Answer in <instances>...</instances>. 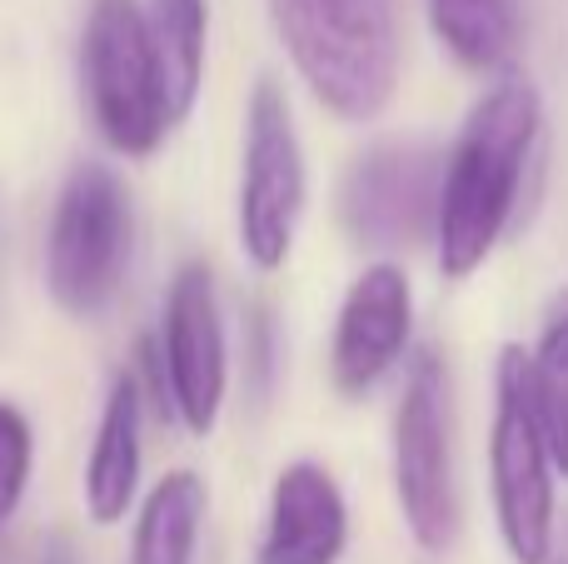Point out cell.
Here are the masks:
<instances>
[{
  "label": "cell",
  "mask_w": 568,
  "mask_h": 564,
  "mask_svg": "<svg viewBox=\"0 0 568 564\" xmlns=\"http://www.w3.org/2000/svg\"><path fill=\"white\" fill-rule=\"evenodd\" d=\"M394 495L424 555L454 545L459 500H454V450H449V375L434 350H414L404 370V395L394 405Z\"/></svg>",
  "instance_id": "obj_6"
},
{
  "label": "cell",
  "mask_w": 568,
  "mask_h": 564,
  "mask_svg": "<svg viewBox=\"0 0 568 564\" xmlns=\"http://www.w3.org/2000/svg\"><path fill=\"white\" fill-rule=\"evenodd\" d=\"M489 490L504 550L514 564L554 560V460L529 400V350L504 345L494 365Z\"/></svg>",
  "instance_id": "obj_5"
},
{
  "label": "cell",
  "mask_w": 568,
  "mask_h": 564,
  "mask_svg": "<svg viewBox=\"0 0 568 564\" xmlns=\"http://www.w3.org/2000/svg\"><path fill=\"white\" fill-rule=\"evenodd\" d=\"M529 0H429L434 40L459 60L464 70H504L519 56Z\"/></svg>",
  "instance_id": "obj_13"
},
{
  "label": "cell",
  "mask_w": 568,
  "mask_h": 564,
  "mask_svg": "<svg viewBox=\"0 0 568 564\" xmlns=\"http://www.w3.org/2000/svg\"><path fill=\"white\" fill-rule=\"evenodd\" d=\"M40 564H75V550H70L65 535H50L45 550H40Z\"/></svg>",
  "instance_id": "obj_18"
},
{
  "label": "cell",
  "mask_w": 568,
  "mask_h": 564,
  "mask_svg": "<svg viewBox=\"0 0 568 564\" xmlns=\"http://www.w3.org/2000/svg\"><path fill=\"white\" fill-rule=\"evenodd\" d=\"M150 46L160 60L170 115L185 120L195 110L200 80H205V36H210V0H150L145 10Z\"/></svg>",
  "instance_id": "obj_15"
},
{
  "label": "cell",
  "mask_w": 568,
  "mask_h": 564,
  "mask_svg": "<svg viewBox=\"0 0 568 564\" xmlns=\"http://www.w3.org/2000/svg\"><path fill=\"white\" fill-rule=\"evenodd\" d=\"M270 20L324 110L354 125L389 110L399 85L389 0H270Z\"/></svg>",
  "instance_id": "obj_2"
},
{
  "label": "cell",
  "mask_w": 568,
  "mask_h": 564,
  "mask_svg": "<svg viewBox=\"0 0 568 564\" xmlns=\"http://www.w3.org/2000/svg\"><path fill=\"white\" fill-rule=\"evenodd\" d=\"M564 564H568V560H564Z\"/></svg>",
  "instance_id": "obj_19"
},
{
  "label": "cell",
  "mask_w": 568,
  "mask_h": 564,
  "mask_svg": "<svg viewBox=\"0 0 568 564\" xmlns=\"http://www.w3.org/2000/svg\"><path fill=\"white\" fill-rule=\"evenodd\" d=\"M80 90L115 155L145 160L175 125L140 0H90L80 30Z\"/></svg>",
  "instance_id": "obj_3"
},
{
  "label": "cell",
  "mask_w": 568,
  "mask_h": 564,
  "mask_svg": "<svg viewBox=\"0 0 568 564\" xmlns=\"http://www.w3.org/2000/svg\"><path fill=\"white\" fill-rule=\"evenodd\" d=\"M140 430H145V395H140L135 375L120 370L110 380L105 410H100L95 440L85 455V475H80V500L95 525H120L140 490Z\"/></svg>",
  "instance_id": "obj_12"
},
{
  "label": "cell",
  "mask_w": 568,
  "mask_h": 564,
  "mask_svg": "<svg viewBox=\"0 0 568 564\" xmlns=\"http://www.w3.org/2000/svg\"><path fill=\"white\" fill-rule=\"evenodd\" d=\"M304 150L290 100L275 80H255L245 105V170H240L235 230L240 250L255 270H280L294 250L304 215Z\"/></svg>",
  "instance_id": "obj_7"
},
{
  "label": "cell",
  "mask_w": 568,
  "mask_h": 564,
  "mask_svg": "<svg viewBox=\"0 0 568 564\" xmlns=\"http://www.w3.org/2000/svg\"><path fill=\"white\" fill-rule=\"evenodd\" d=\"M414 325V290L399 265H369L349 290H344L339 320L329 340V380L339 395L359 400L399 365L409 350Z\"/></svg>",
  "instance_id": "obj_10"
},
{
  "label": "cell",
  "mask_w": 568,
  "mask_h": 564,
  "mask_svg": "<svg viewBox=\"0 0 568 564\" xmlns=\"http://www.w3.org/2000/svg\"><path fill=\"white\" fill-rule=\"evenodd\" d=\"M30 460H36V435L30 420L10 400H0V525L20 510L30 485Z\"/></svg>",
  "instance_id": "obj_17"
},
{
  "label": "cell",
  "mask_w": 568,
  "mask_h": 564,
  "mask_svg": "<svg viewBox=\"0 0 568 564\" xmlns=\"http://www.w3.org/2000/svg\"><path fill=\"white\" fill-rule=\"evenodd\" d=\"M444 150L419 135L374 140L339 180V225L369 250L434 240L439 225Z\"/></svg>",
  "instance_id": "obj_8"
},
{
  "label": "cell",
  "mask_w": 568,
  "mask_h": 564,
  "mask_svg": "<svg viewBox=\"0 0 568 564\" xmlns=\"http://www.w3.org/2000/svg\"><path fill=\"white\" fill-rule=\"evenodd\" d=\"M205 505L210 495L195 470H170L165 480H155L130 535V564H195Z\"/></svg>",
  "instance_id": "obj_14"
},
{
  "label": "cell",
  "mask_w": 568,
  "mask_h": 564,
  "mask_svg": "<svg viewBox=\"0 0 568 564\" xmlns=\"http://www.w3.org/2000/svg\"><path fill=\"white\" fill-rule=\"evenodd\" d=\"M529 400L539 415L554 470L568 480V290L544 315L539 345L529 350Z\"/></svg>",
  "instance_id": "obj_16"
},
{
  "label": "cell",
  "mask_w": 568,
  "mask_h": 564,
  "mask_svg": "<svg viewBox=\"0 0 568 564\" xmlns=\"http://www.w3.org/2000/svg\"><path fill=\"white\" fill-rule=\"evenodd\" d=\"M349 545V505L339 480L314 460H294L275 475L255 564H339Z\"/></svg>",
  "instance_id": "obj_11"
},
{
  "label": "cell",
  "mask_w": 568,
  "mask_h": 564,
  "mask_svg": "<svg viewBox=\"0 0 568 564\" xmlns=\"http://www.w3.org/2000/svg\"><path fill=\"white\" fill-rule=\"evenodd\" d=\"M160 360H165L170 410L190 435L205 440L220 425L230 385V350H225V320H220L215 275L205 260H190L175 270L160 310Z\"/></svg>",
  "instance_id": "obj_9"
},
{
  "label": "cell",
  "mask_w": 568,
  "mask_h": 564,
  "mask_svg": "<svg viewBox=\"0 0 568 564\" xmlns=\"http://www.w3.org/2000/svg\"><path fill=\"white\" fill-rule=\"evenodd\" d=\"M544 130V100L524 75H504L474 100L454 150L444 155L434 250L449 280H469L489 260L519 205L524 170Z\"/></svg>",
  "instance_id": "obj_1"
},
{
  "label": "cell",
  "mask_w": 568,
  "mask_h": 564,
  "mask_svg": "<svg viewBox=\"0 0 568 564\" xmlns=\"http://www.w3.org/2000/svg\"><path fill=\"white\" fill-rule=\"evenodd\" d=\"M130 190L105 160H80L45 230V285L70 320H95L120 295L130 265Z\"/></svg>",
  "instance_id": "obj_4"
}]
</instances>
